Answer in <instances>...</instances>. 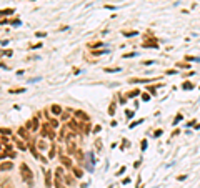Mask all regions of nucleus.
<instances>
[{"mask_svg": "<svg viewBox=\"0 0 200 188\" xmlns=\"http://www.w3.org/2000/svg\"><path fill=\"white\" fill-rule=\"evenodd\" d=\"M20 175H22V180H24V182L29 183V187L34 185V173H32V170L29 168V165L27 163L20 165Z\"/></svg>", "mask_w": 200, "mask_h": 188, "instance_id": "f257e3e1", "label": "nucleus"}, {"mask_svg": "<svg viewBox=\"0 0 200 188\" xmlns=\"http://www.w3.org/2000/svg\"><path fill=\"white\" fill-rule=\"evenodd\" d=\"M40 135H42V138H50V140H53V138H55V132H53V128H50L48 123H45L40 130Z\"/></svg>", "mask_w": 200, "mask_h": 188, "instance_id": "f03ea898", "label": "nucleus"}, {"mask_svg": "<svg viewBox=\"0 0 200 188\" xmlns=\"http://www.w3.org/2000/svg\"><path fill=\"white\" fill-rule=\"evenodd\" d=\"M85 163H87L88 171L94 170V165H95V158H94V152H87V157H85Z\"/></svg>", "mask_w": 200, "mask_h": 188, "instance_id": "7ed1b4c3", "label": "nucleus"}, {"mask_svg": "<svg viewBox=\"0 0 200 188\" xmlns=\"http://www.w3.org/2000/svg\"><path fill=\"white\" fill-rule=\"evenodd\" d=\"M25 128L29 130V132H32V130H34V132H35V130H38V120H37V118H32V120H29V122H27V125H25Z\"/></svg>", "mask_w": 200, "mask_h": 188, "instance_id": "20e7f679", "label": "nucleus"}, {"mask_svg": "<svg viewBox=\"0 0 200 188\" xmlns=\"http://www.w3.org/2000/svg\"><path fill=\"white\" fill-rule=\"evenodd\" d=\"M60 162H62V165L65 168H72V158L69 155H60Z\"/></svg>", "mask_w": 200, "mask_h": 188, "instance_id": "39448f33", "label": "nucleus"}, {"mask_svg": "<svg viewBox=\"0 0 200 188\" xmlns=\"http://www.w3.org/2000/svg\"><path fill=\"white\" fill-rule=\"evenodd\" d=\"M75 152H77L75 143L72 141V138H67V153H69V155H73Z\"/></svg>", "mask_w": 200, "mask_h": 188, "instance_id": "423d86ee", "label": "nucleus"}, {"mask_svg": "<svg viewBox=\"0 0 200 188\" xmlns=\"http://www.w3.org/2000/svg\"><path fill=\"white\" fill-rule=\"evenodd\" d=\"M12 168H13V163L12 162H8V160L0 163V170L2 171H8V170H12Z\"/></svg>", "mask_w": 200, "mask_h": 188, "instance_id": "0eeeda50", "label": "nucleus"}, {"mask_svg": "<svg viewBox=\"0 0 200 188\" xmlns=\"http://www.w3.org/2000/svg\"><path fill=\"white\" fill-rule=\"evenodd\" d=\"M50 112L53 113V115H62V112H64V108L60 105H57V103H53L52 107H50Z\"/></svg>", "mask_w": 200, "mask_h": 188, "instance_id": "6e6552de", "label": "nucleus"}, {"mask_svg": "<svg viewBox=\"0 0 200 188\" xmlns=\"http://www.w3.org/2000/svg\"><path fill=\"white\" fill-rule=\"evenodd\" d=\"M75 117L80 118V120H83V122H90V118H88V115L85 112H82V110H77L75 112Z\"/></svg>", "mask_w": 200, "mask_h": 188, "instance_id": "1a4fd4ad", "label": "nucleus"}, {"mask_svg": "<svg viewBox=\"0 0 200 188\" xmlns=\"http://www.w3.org/2000/svg\"><path fill=\"white\" fill-rule=\"evenodd\" d=\"M69 127L73 130V133L80 130V125H78V122H77V120H73V118H72V120H69Z\"/></svg>", "mask_w": 200, "mask_h": 188, "instance_id": "9d476101", "label": "nucleus"}, {"mask_svg": "<svg viewBox=\"0 0 200 188\" xmlns=\"http://www.w3.org/2000/svg\"><path fill=\"white\" fill-rule=\"evenodd\" d=\"M18 135L22 136L24 140H29V138H30V135H29V130L25 128V127H22V128H18Z\"/></svg>", "mask_w": 200, "mask_h": 188, "instance_id": "9b49d317", "label": "nucleus"}, {"mask_svg": "<svg viewBox=\"0 0 200 188\" xmlns=\"http://www.w3.org/2000/svg\"><path fill=\"white\" fill-rule=\"evenodd\" d=\"M13 12H15L13 8H5V10H0V20H2V18H5V17H8V15H12Z\"/></svg>", "mask_w": 200, "mask_h": 188, "instance_id": "f8f14e48", "label": "nucleus"}, {"mask_svg": "<svg viewBox=\"0 0 200 188\" xmlns=\"http://www.w3.org/2000/svg\"><path fill=\"white\" fill-rule=\"evenodd\" d=\"M72 171H73V175H75V178H82V176H83L82 168H78V166H72Z\"/></svg>", "mask_w": 200, "mask_h": 188, "instance_id": "ddd939ff", "label": "nucleus"}, {"mask_svg": "<svg viewBox=\"0 0 200 188\" xmlns=\"http://www.w3.org/2000/svg\"><path fill=\"white\" fill-rule=\"evenodd\" d=\"M45 187H47V188H52V173H50V171H47V173H45Z\"/></svg>", "mask_w": 200, "mask_h": 188, "instance_id": "4468645a", "label": "nucleus"}, {"mask_svg": "<svg viewBox=\"0 0 200 188\" xmlns=\"http://www.w3.org/2000/svg\"><path fill=\"white\" fill-rule=\"evenodd\" d=\"M64 168H62V166H57V168H55V176H57V178H60V180H62V178H64Z\"/></svg>", "mask_w": 200, "mask_h": 188, "instance_id": "2eb2a0df", "label": "nucleus"}, {"mask_svg": "<svg viewBox=\"0 0 200 188\" xmlns=\"http://www.w3.org/2000/svg\"><path fill=\"white\" fill-rule=\"evenodd\" d=\"M37 148H38V150H48L47 141H45V140H40L38 143H37Z\"/></svg>", "mask_w": 200, "mask_h": 188, "instance_id": "dca6fc26", "label": "nucleus"}, {"mask_svg": "<svg viewBox=\"0 0 200 188\" xmlns=\"http://www.w3.org/2000/svg\"><path fill=\"white\" fill-rule=\"evenodd\" d=\"M115 110H117V103H115V102H112V103H110V107H108V115H113V113H115Z\"/></svg>", "mask_w": 200, "mask_h": 188, "instance_id": "f3484780", "label": "nucleus"}, {"mask_svg": "<svg viewBox=\"0 0 200 188\" xmlns=\"http://www.w3.org/2000/svg\"><path fill=\"white\" fill-rule=\"evenodd\" d=\"M195 85L192 82H185V83H182V88L183 90H192V88H194Z\"/></svg>", "mask_w": 200, "mask_h": 188, "instance_id": "a211bd4d", "label": "nucleus"}, {"mask_svg": "<svg viewBox=\"0 0 200 188\" xmlns=\"http://www.w3.org/2000/svg\"><path fill=\"white\" fill-rule=\"evenodd\" d=\"M64 178H65V182H67V185H72V183H73V176L69 175V173H65Z\"/></svg>", "mask_w": 200, "mask_h": 188, "instance_id": "6ab92c4d", "label": "nucleus"}, {"mask_svg": "<svg viewBox=\"0 0 200 188\" xmlns=\"http://www.w3.org/2000/svg\"><path fill=\"white\" fill-rule=\"evenodd\" d=\"M0 133L3 136H8V135H12V130L10 128H0Z\"/></svg>", "mask_w": 200, "mask_h": 188, "instance_id": "aec40b11", "label": "nucleus"}, {"mask_svg": "<svg viewBox=\"0 0 200 188\" xmlns=\"http://www.w3.org/2000/svg\"><path fill=\"white\" fill-rule=\"evenodd\" d=\"M48 125H50V128H57V127H59V122H57L55 118H52V120H48Z\"/></svg>", "mask_w": 200, "mask_h": 188, "instance_id": "412c9836", "label": "nucleus"}, {"mask_svg": "<svg viewBox=\"0 0 200 188\" xmlns=\"http://www.w3.org/2000/svg\"><path fill=\"white\" fill-rule=\"evenodd\" d=\"M2 188H13L12 182H10V180H3V182H2Z\"/></svg>", "mask_w": 200, "mask_h": 188, "instance_id": "4be33fe9", "label": "nucleus"}, {"mask_svg": "<svg viewBox=\"0 0 200 188\" xmlns=\"http://www.w3.org/2000/svg\"><path fill=\"white\" fill-rule=\"evenodd\" d=\"M182 120H183L182 113H178V115H177V117H175V120H173L172 123H173V125H178V123H180V122H182Z\"/></svg>", "mask_w": 200, "mask_h": 188, "instance_id": "5701e85b", "label": "nucleus"}, {"mask_svg": "<svg viewBox=\"0 0 200 188\" xmlns=\"http://www.w3.org/2000/svg\"><path fill=\"white\" fill-rule=\"evenodd\" d=\"M55 153H57L55 147H50V148H48V158H53V157H55Z\"/></svg>", "mask_w": 200, "mask_h": 188, "instance_id": "b1692460", "label": "nucleus"}, {"mask_svg": "<svg viewBox=\"0 0 200 188\" xmlns=\"http://www.w3.org/2000/svg\"><path fill=\"white\" fill-rule=\"evenodd\" d=\"M12 50L10 48H7V50H2V57H12Z\"/></svg>", "mask_w": 200, "mask_h": 188, "instance_id": "393cba45", "label": "nucleus"}, {"mask_svg": "<svg viewBox=\"0 0 200 188\" xmlns=\"http://www.w3.org/2000/svg\"><path fill=\"white\" fill-rule=\"evenodd\" d=\"M137 95H140V90H134V92H130V93H129V98H135Z\"/></svg>", "mask_w": 200, "mask_h": 188, "instance_id": "a878e982", "label": "nucleus"}, {"mask_svg": "<svg viewBox=\"0 0 200 188\" xmlns=\"http://www.w3.org/2000/svg\"><path fill=\"white\" fill-rule=\"evenodd\" d=\"M17 148H20L22 152H24V150H27V147H25V143H24V141H20V140L17 141Z\"/></svg>", "mask_w": 200, "mask_h": 188, "instance_id": "bb28decb", "label": "nucleus"}, {"mask_svg": "<svg viewBox=\"0 0 200 188\" xmlns=\"http://www.w3.org/2000/svg\"><path fill=\"white\" fill-rule=\"evenodd\" d=\"M142 122H143V118H140V120H135L134 123H130V128H135L137 125H138V123H142Z\"/></svg>", "mask_w": 200, "mask_h": 188, "instance_id": "cd10ccee", "label": "nucleus"}, {"mask_svg": "<svg viewBox=\"0 0 200 188\" xmlns=\"http://www.w3.org/2000/svg\"><path fill=\"white\" fill-rule=\"evenodd\" d=\"M25 88H15V90H10V93H24Z\"/></svg>", "mask_w": 200, "mask_h": 188, "instance_id": "c85d7f7f", "label": "nucleus"}, {"mask_svg": "<svg viewBox=\"0 0 200 188\" xmlns=\"http://www.w3.org/2000/svg\"><path fill=\"white\" fill-rule=\"evenodd\" d=\"M140 95H142V100H143V102L150 100V93H140Z\"/></svg>", "mask_w": 200, "mask_h": 188, "instance_id": "c756f323", "label": "nucleus"}, {"mask_svg": "<svg viewBox=\"0 0 200 188\" xmlns=\"http://www.w3.org/2000/svg\"><path fill=\"white\" fill-rule=\"evenodd\" d=\"M55 188H64V185H62V180H60V178H57V180H55Z\"/></svg>", "mask_w": 200, "mask_h": 188, "instance_id": "7c9ffc66", "label": "nucleus"}, {"mask_svg": "<svg viewBox=\"0 0 200 188\" xmlns=\"http://www.w3.org/2000/svg\"><path fill=\"white\" fill-rule=\"evenodd\" d=\"M125 117L132 118V117H134V110H125Z\"/></svg>", "mask_w": 200, "mask_h": 188, "instance_id": "2f4dec72", "label": "nucleus"}, {"mask_svg": "<svg viewBox=\"0 0 200 188\" xmlns=\"http://www.w3.org/2000/svg\"><path fill=\"white\" fill-rule=\"evenodd\" d=\"M177 67H178V68H190L188 63H177Z\"/></svg>", "mask_w": 200, "mask_h": 188, "instance_id": "473e14b6", "label": "nucleus"}, {"mask_svg": "<svg viewBox=\"0 0 200 188\" xmlns=\"http://www.w3.org/2000/svg\"><path fill=\"white\" fill-rule=\"evenodd\" d=\"M160 135H162V130H160V128H159V130H155V132H153V136H155V138H159Z\"/></svg>", "mask_w": 200, "mask_h": 188, "instance_id": "72a5a7b5", "label": "nucleus"}, {"mask_svg": "<svg viewBox=\"0 0 200 188\" xmlns=\"http://www.w3.org/2000/svg\"><path fill=\"white\" fill-rule=\"evenodd\" d=\"M135 55H137V53H134V52H132V53H125L124 58H132V57H135Z\"/></svg>", "mask_w": 200, "mask_h": 188, "instance_id": "f704fd0d", "label": "nucleus"}, {"mask_svg": "<svg viewBox=\"0 0 200 188\" xmlns=\"http://www.w3.org/2000/svg\"><path fill=\"white\" fill-rule=\"evenodd\" d=\"M148 92L153 93V95H157V88H155V87H148Z\"/></svg>", "mask_w": 200, "mask_h": 188, "instance_id": "c9c22d12", "label": "nucleus"}, {"mask_svg": "<svg viewBox=\"0 0 200 188\" xmlns=\"http://www.w3.org/2000/svg\"><path fill=\"white\" fill-rule=\"evenodd\" d=\"M129 145H130V143H129V141H122V148H120V150H125V148H127V147H129Z\"/></svg>", "mask_w": 200, "mask_h": 188, "instance_id": "e433bc0d", "label": "nucleus"}, {"mask_svg": "<svg viewBox=\"0 0 200 188\" xmlns=\"http://www.w3.org/2000/svg\"><path fill=\"white\" fill-rule=\"evenodd\" d=\"M124 35H127V37H134V35H137V32H124Z\"/></svg>", "mask_w": 200, "mask_h": 188, "instance_id": "4c0bfd02", "label": "nucleus"}, {"mask_svg": "<svg viewBox=\"0 0 200 188\" xmlns=\"http://www.w3.org/2000/svg\"><path fill=\"white\" fill-rule=\"evenodd\" d=\"M10 24H12L13 27H17V25H20V20H18V18H15V20H12Z\"/></svg>", "mask_w": 200, "mask_h": 188, "instance_id": "58836bf2", "label": "nucleus"}, {"mask_svg": "<svg viewBox=\"0 0 200 188\" xmlns=\"http://www.w3.org/2000/svg\"><path fill=\"white\" fill-rule=\"evenodd\" d=\"M95 147H97V150H100V148H102V140H97V141H95Z\"/></svg>", "mask_w": 200, "mask_h": 188, "instance_id": "ea45409f", "label": "nucleus"}, {"mask_svg": "<svg viewBox=\"0 0 200 188\" xmlns=\"http://www.w3.org/2000/svg\"><path fill=\"white\" fill-rule=\"evenodd\" d=\"M142 150H147V140H142Z\"/></svg>", "mask_w": 200, "mask_h": 188, "instance_id": "a19ab883", "label": "nucleus"}, {"mask_svg": "<svg viewBox=\"0 0 200 188\" xmlns=\"http://www.w3.org/2000/svg\"><path fill=\"white\" fill-rule=\"evenodd\" d=\"M69 118H70V113H64L62 115V120H69Z\"/></svg>", "mask_w": 200, "mask_h": 188, "instance_id": "79ce46f5", "label": "nucleus"}, {"mask_svg": "<svg viewBox=\"0 0 200 188\" xmlns=\"http://www.w3.org/2000/svg\"><path fill=\"white\" fill-rule=\"evenodd\" d=\"M100 130H102V127H100V125H97V127L94 128V133H99Z\"/></svg>", "mask_w": 200, "mask_h": 188, "instance_id": "37998d69", "label": "nucleus"}, {"mask_svg": "<svg viewBox=\"0 0 200 188\" xmlns=\"http://www.w3.org/2000/svg\"><path fill=\"white\" fill-rule=\"evenodd\" d=\"M105 72H120V68H105Z\"/></svg>", "mask_w": 200, "mask_h": 188, "instance_id": "c03bdc74", "label": "nucleus"}, {"mask_svg": "<svg viewBox=\"0 0 200 188\" xmlns=\"http://www.w3.org/2000/svg\"><path fill=\"white\" fill-rule=\"evenodd\" d=\"M45 35H47L45 32H37V37H40V38H42V37H45Z\"/></svg>", "mask_w": 200, "mask_h": 188, "instance_id": "a18cd8bd", "label": "nucleus"}, {"mask_svg": "<svg viewBox=\"0 0 200 188\" xmlns=\"http://www.w3.org/2000/svg\"><path fill=\"white\" fill-rule=\"evenodd\" d=\"M124 171H125V166H122V168H120V170L117 171V175H122V173H124Z\"/></svg>", "mask_w": 200, "mask_h": 188, "instance_id": "49530a36", "label": "nucleus"}, {"mask_svg": "<svg viewBox=\"0 0 200 188\" xmlns=\"http://www.w3.org/2000/svg\"><path fill=\"white\" fill-rule=\"evenodd\" d=\"M167 73H169V75H175L177 70H167Z\"/></svg>", "mask_w": 200, "mask_h": 188, "instance_id": "de8ad7c7", "label": "nucleus"}, {"mask_svg": "<svg viewBox=\"0 0 200 188\" xmlns=\"http://www.w3.org/2000/svg\"><path fill=\"white\" fill-rule=\"evenodd\" d=\"M102 45H103V42H99V43H94L92 47H102Z\"/></svg>", "mask_w": 200, "mask_h": 188, "instance_id": "09e8293b", "label": "nucleus"}, {"mask_svg": "<svg viewBox=\"0 0 200 188\" xmlns=\"http://www.w3.org/2000/svg\"><path fill=\"white\" fill-rule=\"evenodd\" d=\"M105 8H108V10H115V7L113 5H105Z\"/></svg>", "mask_w": 200, "mask_h": 188, "instance_id": "8fccbe9b", "label": "nucleus"}]
</instances>
